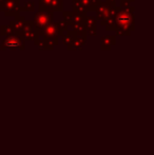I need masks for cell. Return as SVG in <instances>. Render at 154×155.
I'll return each instance as SVG.
<instances>
[{
	"label": "cell",
	"instance_id": "obj_12",
	"mask_svg": "<svg viewBox=\"0 0 154 155\" xmlns=\"http://www.w3.org/2000/svg\"><path fill=\"white\" fill-rule=\"evenodd\" d=\"M17 34L16 32L14 31L12 27H6V25H1L0 28V36H5V37H8V36H13V35Z\"/></svg>",
	"mask_w": 154,
	"mask_h": 155
},
{
	"label": "cell",
	"instance_id": "obj_4",
	"mask_svg": "<svg viewBox=\"0 0 154 155\" xmlns=\"http://www.w3.org/2000/svg\"><path fill=\"white\" fill-rule=\"evenodd\" d=\"M0 48L3 50L11 49V48H15V49H19V50H25V41L19 37V35L15 34V35H13V36L6 37L5 40L2 41Z\"/></svg>",
	"mask_w": 154,
	"mask_h": 155
},
{
	"label": "cell",
	"instance_id": "obj_19",
	"mask_svg": "<svg viewBox=\"0 0 154 155\" xmlns=\"http://www.w3.org/2000/svg\"><path fill=\"white\" fill-rule=\"evenodd\" d=\"M2 1H3V0H0V4H1V3H2Z\"/></svg>",
	"mask_w": 154,
	"mask_h": 155
},
{
	"label": "cell",
	"instance_id": "obj_14",
	"mask_svg": "<svg viewBox=\"0 0 154 155\" xmlns=\"http://www.w3.org/2000/svg\"><path fill=\"white\" fill-rule=\"evenodd\" d=\"M62 15H64V22L68 25V27H71L73 23V11L72 12H62Z\"/></svg>",
	"mask_w": 154,
	"mask_h": 155
},
{
	"label": "cell",
	"instance_id": "obj_7",
	"mask_svg": "<svg viewBox=\"0 0 154 155\" xmlns=\"http://www.w3.org/2000/svg\"><path fill=\"white\" fill-rule=\"evenodd\" d=\"M101 49L103 50H110L112 45H115L116 37L114 35H108V36H103L100 39Z\"/></svg>",
	"mask_w": 154,
	"mask_h": 155
},
{
	"label": "cell",
	"instance_id": "obj_11",
	"mask_svg": "<svg viewBox=\"0 0 154 155\" xmlns=\"http://www.w3.org/2000/svg\"><path fill=\"white\" fill-rule=\"evenodd\" d=\"M54 25L56 28V32H57L58 36H62L64 32H67L69 30V27L66 22L64 21H59V22H54Z\"/></svg>",
	"mask_w": 154,
	"mask_h": 155
},
{
	"label": "cell",
	"instance_id": "obj_2",
	"mask_svg": "<svg viewBox=\"0 0 154 155\" xmlns=\"http://www.w3.org/2000/svg\"><path fill=\"white\" fill-rule=\"evenodd\" d=\"M53 13L49 12V11H38L35 15H34V34H35V38L34 41L37 39V34L41 29L47 27L48 25L53 22Z\"/></svg>",
	"mask_w": 154,
	"mask_h": 155
},
{
	"label": "cell",
	"instance_id": "obj_5",
	"mask_svg": "<svg viewBox=\"0 0 154 155\" xmlns=\"http://www.w3.org/2000/svg\"><path fill=\"white\" fill-rule=\"evenodd\" d=\"M82 25H84L87 34L90 36H96V18L94 16H86Z\"/></svg>",
	"mask_w": 154,
	"mask_h": 155
},
{
	"label": "cell",
	"instance_id": "obj_8",
	"mask_svg": "<svg viewBox=\"0 0 154 155\" xmlns=\"http://www.w3.org/2000/svg\"><path fill=\"white\" fill-rule=\"evenodd\" d=\"M62 8H64V0H51L47 11L51 13L58 12V11H62Z\"/></svg>",
	"mask_w": 154,
	"mask_h": 155
},
{
	"label": "cell",
	"instance_id": "obj_3",
	"mask_svg": "<svg viewBox=\"0 0 154 155\" xmlns=\"http://www.w3.org/2000/svg\"><path fill=\"white\" fill-rule=\"evenodd\" d=\"M0 11L6 16H17L20 12V0H3L0 4Z\"/></svg>",
	"mask_w": 154,
	"mask_h": 155
},
{
	"label": "cell",
	"instance_id": "obj_10",
	"mask_svg": "<svg viewBox=\"0 0 154 155\" xmlns=\"http://www.w3.org/2000/svg\"><path fill=\"white\" fill-rule=\"evenodd\" d=\"M76 35H77V33L75 31H73V30L72 31L68 30V31H67V35H62V42H64V45H70V43L74 40Z\"/></svg>",
	"mask_w": 154,
	"mask_h": 155
},
{
	"label": "cell",
	"instance_id": "obj_18",
	"mask_svg": "<svg viewBox=\"0 0 154 155\" xmlns=\"http://www.w3.org/2000/svg\"><path fill=\"white\" fill-rule=\"evenodd\" d=\"M106 2H108L111 6H116V0H107Z\"/></svg>",
	"mask_w": 154,
	"mask_h": 155
},
{
	"label": "cell",
	"instance_id": "obj_20",
	"mask_svg": "<svg viewBox=\"0 0 154 155\" xmlns=\"http://www.w3.org/2000/svg\"><path fill=\"white\" fill-rule=\"evenodd\" d=\"M129 1H130V2H133V1H134V0H129Z\"/></svg>",
	"mask_w": 154,
	"mask_h": 155
},
{
	"label": "cell",
	"instance_id": "obj_6",
	"mask_svg": "<svg viewBox=\"0 0 154 155\" xmlns=\"http://www.w3.org/2000/svg\"><path fill=\"white\" fill-rule=\"evenodd\" d=\"M87 41V35H76L74 40L68 45V50H81Z\"/></svg>",
	"mask_w": 154,
	"mask_h": 155
},
{
	"label": "cell",
	"instance_id": "obj_21",
	"mask_svg": "<svg viewBox=\"0 0 154 155\" xmlns=\"http://www.w3.org/2000/svg\"><path fill=\"white\" fill-rule=\"evenodd\" d=\"M0 38H1V36H0Z\"/></svg>",
	"mask_w": 154,
	"mask_h": 155
},
{
	"label": "cell",
	"instance_id": "obj_15",
	"mask_svg": "<svg viewBox=\"0 0 154 155\" xmlns=\"http://www.w3.org/2000/svg\"><path fill=\"white\" fill-rule=\"evenodd\" d=\"M34 2L32 1H27L22 4V6H20V11H25V12H33L34 11Z\"/></svg>",
	"mask_w": 154,
	"mask_h": 155
},
{
	"label": "cell",
	"instance_id": "obj_9",
	"mask_svg": "<svg viewBox=\"0 0 154 155\" xmlns=\"http://www.w3.org/2000/svg\"><path fill=\"white\" fill-rule=\"evenodd\" d=\"M82 3V5L84 6L86 11H95L97 8V6L100 3V0H79Z\"/></svg>",
	"mask_w": 154,
	"mask_h": 155
},
{
	"label": "cell",
	"instance_id": "obj_1",
	"mask_svg": "<svg viewBox=\"0 0 154 155\" xmlns=\"http://www.w3.org/2000/svg\"><path fill=\"white\" fill-rule=\"evenodd\" d=\"M134 6H128L126 8H116V14L114 17L115 32L117 35L129 36L134 31Z\"/></svg>",
	"mask_w": 154,
	"mask_h": 155
},
{
	"label": "cell",
	"instance_id": "obj_13",
	"mask_svg": "<svg viewBox=\"0 0 154 155\" xmlns=\"http://www.w3.org/2000/svg\"><path fill=\"white\" fill-rule=\"evenodd\" d=\"M72 8H73V12H75V13L87 12L84 6L82 5V3L79 1V0H72Z\"/></svg>",
	"mask_w": 154,
	"mask_h": 155
},
{
	"label": "cell",
	"instance_id": "obj_17",
	"mask_svg": "<svg viewBox=\"0 0 154 155\" xmlns=\"http://www.w3.org/2000/svg\"><path fill=\"white\" fill-rule=\"evenodd\" d=\"M129 4H130L129 0H121V2H120V8H128V6H129Z\"/></svg>",
	"mask_w": 154,
	"mask_h": 155
},
{
	"label": "cell",
	"instance_id": "obj_16",
	"mask_svg": "<svg viewBox=\"0 0 154 155\" xmlns=\"http://www.w3.org/2000/svg\"><path fill=\"white\" fill-rule=\"evenodd\" d=\"M51 0H39L38 2V11H47Z\"/></svg>",
	"mask_w": 154,
	"mask_h": 155
}]
</instances>
